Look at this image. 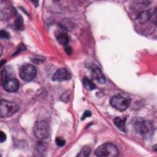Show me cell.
Instances as JSON below:
<instances>
[{"label": "cell", "mask_w": 157, "mask_h": 157, "mask_svg": "<svg viewBox=\"0 0 157 157\" xmlns=\"http://www.w3.org/2000/svg\"><path fill=\"white\" fill-rule=\"evenodd\" d=\"M83 84L84 87L88 90H93L96 88L95 84L91 80L86 77L83 79Z\"/></svg>", "instance_id": "13"}, {"label": "cell", "mask_w": 157, "mask_h": 157, "mask_svg": "<svg viewBox=\"0 0 157 157\" xmlns=\"http://www.w3.org/2000/svg\"><path fill=\"white\" fill-rule=\"evenodd\" d=\"M110 105L119 111H124L130 105L131 99L126 95L118 94L113 96L110 99Z\"/></svg>", "instance_id": "3"}, {"label": "cell", "mask_w": 157, "mask_h": 157, "mask_svg": "<svg viewBox=\"0 0 157 157\" xmlns=\"http://www.w3.org/2000/svg\"><path fill=\"white\" fill-rule=\"evenodd\" d=\"M55 142H56V145L58 147H63V146H64L65 145V143H66L65 140L61 138V137H57L56 139Z\"/></svg>", "instance_id": "18"}, {"label": "cell", "mask_w": 157, "mask_h": 157, "mask_svg": "<svg viewBox=\"0 0 157 157\" xmlns=\"http://www.w3.org/2000/svg\"><path fill=\"white\" fill-rule=\"evenodd\" d=\"M6 140V134L3 131H1V132H0V141H1V142L2 143Z\"/></svg>", "instance_id": "21"}, {"label": "cell", "mask_w": 157, "mask_h": 157, "mask_svg": "<svg viewBox=\"0 0 157 157\" xmlns=\"http://www.w3.org/2000/svg\"><path fill=\"white\" fill-rule=\"evenodd\" d=\"M0 37L2 39H9L10 38V35L8 32L4 30H1L0 32Z\"/></svg>", "instance_id": "17"}, {"label": "cell", "mask_w": 157, "mask_h": 157, "mask_svg": "<svg viewBox=\"0 0 157 157\" xmlns=\"http://www.w3.org/2000/svg\"><path fill=\"white\" fill-rule=\"evenodd\" d=\"M65 51L68 55H70L72 53V48L69 46H67L65 47Z\"/></svg>", "instance_id": "22"}, {"label": "cell", "mask_w": 157, "mask_h": 157, "mask_svg": "<svg viewBox=\"0 0 157 157\" xmlns=\"http://www.w3.org/2000/svg\"><path fill=\"white\" fill-rule=\"evenodd\" d=\"M15 26L18 30H23V19L20 16H18L16 19Z\"/></svg>", "instance_id": "16"}, {"label": "cell", "mask_w": 157, "mask_h": 157, "mask_svg": "<svg viewBox=\"0 0 157 157\" xmlns=\"http://www.w3.org/2000/svg\"><path fill=\"white\" fill-rule=\"evenodd\" d=\"M71 72L66 68H60L57 70L52 77L53 81H66L71 78Z\"/></svg>", "instance_id": "7"}, {"label": "cell", "mask_w": 157, "mask_h": 157, "mask_svg": "<svg viewBox=\"0 0 157 157\" xmlns=\"http://www.w3.org/2000/svg\"><path fill=\"white\" fill-rule=\"evenodd\" d=\"M44 144L41 143V142H39L37 146H36V150H37V151H44L45 150V148H44Z\"/></svg>", "instance_id": "19"}, {"label": "cell", "mask_w": 157, "mask_h": 157, "mask_svg": "<svg viewBox=\"0 0 157 157\" xmlns=\"http://www.w3.org/2000/svg\"><path fill=\"white\" fill-rule=\"evenodd\" d=\"M134 126L136 131L145 137L151 135L153 132V124L150 122L140 118L137 119L135 121Z\"/></svg>", "instance_id": "4"}, {"label": "cell", "mask_w": 157, "mask_h": 157, "mask_svg": "<svg viewBox=\"0 0 157 157\" xmlns=\"http://www.w3.org/2000/svg\"><path fill=\"white\" fill-rule=\"evenodd\" d=\"M91 115V112L90 111V110H85V112H84V113H83V115H82V120H85L86 118H87V117H90Z\"/></svg>", "instance_id": "20"}, {"label": "cell", "mask_w": 157, "mask_h": 157, "mask_svg": "<svg viewBox=\"0 0 157 157\" xmlns=\"http://www.w3.org/2000/svg\"><path fill=\"white\" fill-rule=\"evenodd\" d=\"M37 74L36 67L29 64L23 65L19 71V75L20 78L25 82H30L33 80Z\"/></svg>", "instance_id": "6"}, {"label": "cell", "mask_w": 157, "mask_h": 157, "mask_svg": "<svg viewBox=\"0 0 157 157\" xmlns=\"http://www.w3.org/2000/svg\"><path fill=\"white\" fill-rule=\"evenodd\" d=\"M9 77V72L7 71V70L6 69H3L1 71V85H3V83H4V82L6 81V80Z\"/></svg>", "instance_id": "15"}, {"label": "cell", "mask_w": 157, "mask_h": 157, "mask_svg": "<svg viewBox=\"0 0 157 157\" xmlns=\"http://www.w3.org/2000/svg\"><path fill=\"white\" fill-rule=\"evenodd\" d=\"M2 86L7 92H15L18 90L20 83L17 78L9 77L6 80Z\"/></svg>", "instance_id": "8"}, {"label": "cell", "mask_w": 157, "mask_h": 157, "mask_svg": "<svg viewBox=\"0 0 157 157\" xmlns=\"http://www.w3.org/2000/svg\"><path fill=\"white\" fill-rule=\"evenodd\" d=\"M125 118H121L120 117H116L113 120V123L116 127L120 131L126 132L125 130Z\"/></svg>", "instance_id": "12"}, {"label": "cell", "mask_w": 157, "mask_h": 157, "mask_svg": "<svg viewBox=\"0 0 157 157\" xmlns=\"http://www.w3.org/2000/svg\"><path fill=\"white\" fill-rule=\"evenodd\" d=\"M19 107L17 104L6 100L0 102V116L2 118L10 117L18 111Z\"/></svg>", "instance_id": "2"}, {"label": "cell", "mask_w": 157, "mask_h": 157, "mask_svg": "<svg viewBox=\"0 0 157 157\" xmlns=\"http://www.w3.org/2000/svg\"><path fill=\"white\" fill-rule=\"evenodd\" d=\"M95 155L99 157H115L118 156L119 151L115 145L106 143L101 145L95 150Z\"/></svg>", "instance_id": "1"}, {"label": "cell", "mask_w": 157, "mask_h": 157, "mask_svg": "<svg viewBox=\"0 0 157 157\" xmlns=\"http://www.w3.org/2000/svg\"><path fill=\"white\" fill-rule=\"evenodd\" d=\"M90 152H91L90 148L88 146H85L81 149L80 153L77 155V156H82V157L88 156L90 154Z\"/></svg>", "instance_id": "14"}, {"label": "cell", "mask_w": 157, "mask_h": 157, "mask_svg": "<svg viewBox=\"0 0 157 157\" xmlns=\"http://www.w3.org/2000/svg\"><path fill=\"white\" fill-rule=\"evenodd\" d=\"M153 15H156L155 9H150L149 10L142 11L140 12L137 15V20L140 23H144L148 21Z\"/></svg>", "instance_id": "9"}, {"label": "cell", "mask_w": 157, "mask_h": 157, "mask_svg": "<svg viewBox=\"0 0 157 157\" xmlns=\"http://www.w3.org/2000/svg\"><path fill=\"white\" fill-rule=\"evenodd\" d=\"M91 77L94 80L101 84H104L106 82L105 77L104 76L101 69L99 67H95L91 71Z\"/></svg>", "instance_id": "10"}, {"label": "cell", "mask_w": 157, "mask_h": 157, "mask_svg": "<svg viewBox=\"0 0 157 157\" xmlns=\"http://www.w3.org/2000/svg\"><path fill=\"white\" fill-rule=\"evenodd\" d=\"M56 38L59 44L62 45H66L69 42V36L63 31H59L56 33Z\"/></svg>", "instance_id": "11"}, {"label": "cell", "mask_w": 157, "mask_h": 157, "mask_svg": "<svg viewBox=\"0 0 157 157\" xmlns=\"http://www.w3.org/2000/svg\"><path fill=\"white\" fill-rule=\"evenodd\" d=\"M34 134L39 140H43L48 137L49 135V128L45 121H36L33 128Z\"/></svg>", "instance_id": "5"}]
</instances>
